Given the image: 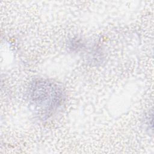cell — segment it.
Wrapping results in <instances>:
<instances>
[{
    "label": "cell",
    "mask_w": 154,
    "mask_h": 154,
    "mask_svg": "<svg viewBox=\"0 0 154 154\" xmlns=\"http://www.w3.org/2000/svg\"><path fill=\"white\" fill-rule=\"evenodd\" d=\"M31 93L34 103L48 111L57 107L60 102V91L48 81H38L34 82Z\"/></svg>",
    "instance_id": "6da1fadb"
}]
</instances>
